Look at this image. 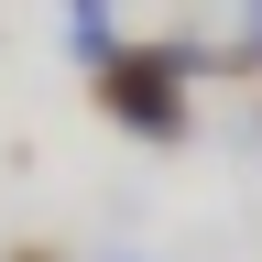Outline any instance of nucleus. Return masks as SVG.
I'll list each match as a JSON object with an SVG mask.
<instances>
[{
	"mask_svg": "<svg viewBox=\"0 0 262 262\" xmlns=\"http://www.w3.org/2000/svg\"><path fill=\"white\" fill-rule=\"evenodd\" d=\"M219 66V44H186V33H164V44H131L110 77H98V110H110L131 142H186V88Z\"/></svg>",
	"mask_w": 262,
	"mask_h": 262,
	"instance_id": "f257e3e1",
	"label": "nucleus"
},
{
	"mask_svg": "<svg viewBox=\"0 0 262 262\" xmlns=\"http://www.w3.org/2000/svg\"><path fill=\"white\" fill-rule=\"evenodd\" d=\"M66 55H77V66H98V77L131 55V33H120V11H110V0H77V11H66Z\"/></svg>",
	"mask_w": 262,
	"mask_h": 262,
	"instance_id": "f03ea898",
	"label": "nucleus"
},
{
	"mask_svg": "<svg viewBox=\"0 0 262 262\" xmlns=\"http://www.w3.org/2000/svg\"><path fill=\"white\" fill-rule=\"evenodd\" d=\"M219 66H229V77H262V11H241V22H229V44H219Z\"/></svg>",
	"mask_w": 262,
	"mask_h": 262,
	"instance_id": "7ed1b4c3",
	"label": "nucleus"
},
{
	"mask_svg": "<svg viewBox=\"0 0 262 262\" xmlns=\"http://www.w3.org/2000/svg\"><path fill=\"white\" fill-rule=\"evenodd\" d=\"M0 262H66V251H44V241H22V251H0Z\"/></svg>",
	"mask_w": 262,
	"mask_h": 262,
	"instance_id": "20e7f679",
	"label": "nucleus"
},
{
	"mask_svg": "<svg viewBox=\"0 0 262 262\" xmlns=\"http://www.w3.org/2000/svg\"><path fill=\"white\" fill-rule=\"evenodd\" d=\"M110 262H142V251H110Z\"/></svg>",
	"mask_w": 262,
	"mask_h": 262,
	"instance_id": "39448f33",
	"label": "nucleus"
}]
</instances>
